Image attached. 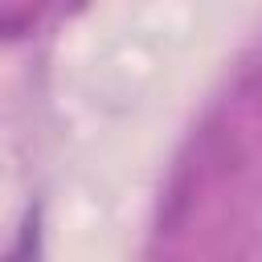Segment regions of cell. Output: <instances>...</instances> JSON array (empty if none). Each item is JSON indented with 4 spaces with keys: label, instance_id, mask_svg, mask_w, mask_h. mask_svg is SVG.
Wrapping results in <instances>:
<instances>
[{
    "label": "cell",
    "instance_id": "1",
    "mask_svg": "<svg viewBox=\"0 0 262 262\" xmlns=\"http://www.w3.org/2000/svg\"><path fill=\"white\" fill-rule=\"evenodd\" d=\"M4 262H45V225H41V205H33L16 229V237L8 242Z\"/></svg>",
    "mask_w": 262,
    "mask_h": 262
}]
</instances>
